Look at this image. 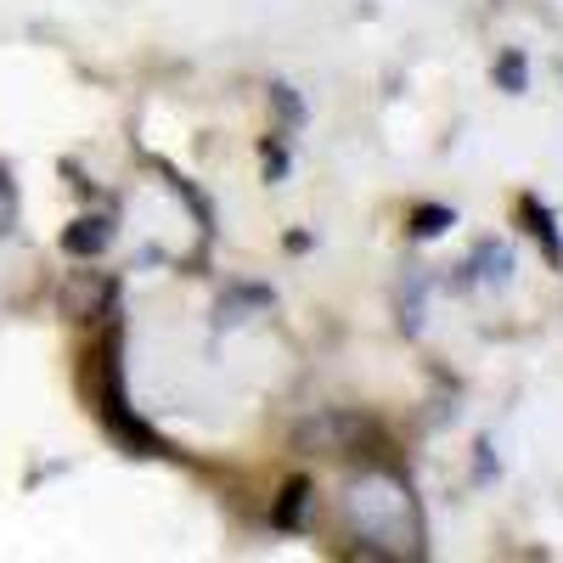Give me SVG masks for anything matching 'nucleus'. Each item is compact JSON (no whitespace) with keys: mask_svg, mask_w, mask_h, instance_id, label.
<instances>
[{"mask_svg":"<svg viewBox=\"0 0 563 563\" xmlns=\"http://www.w3.org/2000/svg\"><path fill=\"white\" fill-rule=\"evenodd\" d=\"M63 249L68 254H102L108 249V220H74L63 231Z\"/></svg>","mask_w":563,"mask_h":563,"instance_id":"nucleus-2","label":"nucleus"},{"mask_svg":"<svg viewBox=\"0 0 563 563\" xmlns=\"http://www.w3.org/2000/svg\"><path fill=\"white\" fill-rule=\"evenodd\" d=\"M12 220V192H7V180H0V225Z\"/></svg>","mask_w":563,"mask_h":563,"instance_id":"nucleus-6","label":"nucleus"},{"mask_svg":"<svg viewBox=\"0 0 563 563\" xmlns=\"http://www.w3.org/2000/svg\"><path fill=\"white\" fill-rule=\"evenodd\" d=\"M350 525L366 536V541H389V547H406L417 541V512H411V490L389 474H366L350 485Z\"/></svg>","mask_w":563,"mask_h":563,"instance_id":"nucleus-1","label":"nucleus"},{"mask_svg":"<svg viewBox=\"0 0 563 563\" xmlns=\"http://www.w3.org/2000/svg\"><path fill=\"white\" fill-rule=\"evenodd\" d=\"M445 225H451V209H417V214H411V231H417V238H440Z\"/></svg>","mask_w":563,"mask_h":563,"instance_id":"nucleus-4","label":"nucleus"},{"mask_svg":"<svg viewBox=\"0 0 563 563\" xmlns=\"http://www.w3.org/2000/svg\"><path fill=\"white\" fill-rule=\"evenodd\" d=\"M305 496H310V485H305V479H294V485H288V496H282V507H276V525H282V530H294V525H299Z\"/></svg>","mask_w":563,"mask_h":563,"instance_id":"nucleus-3","label":"nucleus"},{"mask_svg":"<svg viewBox=\"0 0 563 563\" xmlns=\"http://www.w3.org/2000/svg\"><path fill=\"white\" fill-rule=\"evenodd\" d=\"M501 85L507 90H525V63L519 57H501Z\"/></svg>","mask_w":563,"mask_h":563,"instance_id":"nucleus-5","label":"nucleus"}]
</instances>
